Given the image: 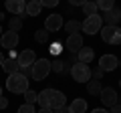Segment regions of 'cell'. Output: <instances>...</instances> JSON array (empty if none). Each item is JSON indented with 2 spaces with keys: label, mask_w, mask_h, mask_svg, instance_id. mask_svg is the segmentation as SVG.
Segmentation results:
<instances>
[{
  "label": "cell",
  "mask_w": 121,
  "mask_h": 113,
  "mask_svg": "<svg viewBox=\"0 0 121 113\" xmlns=\"http://www.w3.org/2000/svg\"><path fill=\"white\" fill-rule=\"evenodd\" d=\"M6 89L12 91V93H24L28 89V77H24L22 73L8 75V79H6Z\"/></svg>",
  "instance_id": "cell-1"
},
{
  "label": "cell",
  "mask_w": 121,
  "mask_h": 113,
  "mask_svg": "<svg viewBox=\"0 0 121 113\" xmlns=\"http://www.w3.org/2000/svg\"><path fill=\"white\" fill-rule=\"evenodd\" d=\"M71 77H73L77 83H89L91 81V67L77 61L73 67H71Z\"/></svg>",
  "instance_id": "cell-2"
},
{
  "label": "cell",
  "mask_w": 121,
  "mask_h": 113,
  "mask_svg": "<svg viewBox=\"0 0 121 113\" xmlns=\"http://www.w3.org/2000/svg\"><path fill=\"white\" fill-rule=\"evenodd\" d=\"M30 71H32V79L35 81H44V77L51 73V61H47V59H36L35 65L30 67Z\"/></svg>",
  "instance_id": "cell-3"
},
{
  "label": "cell",
  "mask_w": 121,
  "mask_h": 113,
  "mask_svg": "<svg viewBox=\"0 0 121 113\" xmlns=\"http://www.w3.org/2000/svg\"><path fill=\"white\" fill-rule=\"evenodd\" d=\"M101 28H103V16H99V14L87 16L83 20V32H87V35H97V32H101Z\"/></svg>",
  "instance_id": "cell-4"
},
{
  "label": "cell",
  "mask_w": 121,
  "mask_h": 113,
  "mask_svg": "<svg viewBox=\"0 0 121 113\" xmlns=\"http://www.w3.org/2000/svg\"><path fill=\"white\" fill-rule=\"evenodd\" d=\"M101 39L109 44H121V28L119 26H107L101 28Z\"/></svg>",
  "instance_id": "cell-5"
},
{
  "label": "cell",
  "mask_w": 121,
  "mask_h": 113,
  "mask_svg": "<svg viewBox=\"0 0 121 113\" xmlns=\"http://www.w3.org/2000/svg\"><path fill=\"white\" fill-rule=\"evenodd\" d=\"M4 6L8 12L16 14V16H24L26 14V0H4Z\"/></svg>",
  "instance_id": "cell-6"
},
{
  "label": "cell",
  "mask_w": 121,
  "mask_h": 113,
  "mask_svg": "<svg viewBox=\"0 0 121 113\" xmlns=\"http://www.w3.org/2000/svg\"><path fill=\"white\" fill-rule=\"evenodd\" d=\"M99 99H101V103L105 105V107H113V105H117V91L115 89H111V87H103V91L99 93Z\"/></svg>",
  "instance_id": "cell-7"
},
{
  "label": "cell",
  "mask_w": 121,
  "mask_h": 113,
  "mask_svg": "<svg viewBox=\"0 0 121 113\" xmlns=\"http://www.w3.org/2000/svg\"><path fill=\"white\" fill-rule=\"evenodd\" d=\"M99 67L105 71V73H107V71L111 73V71H115L117 67H119V59H117L115 55H103L99 59Z\"/></svg>",
  "instance_id": "cell-8"
},
{
  "label": "cell",
  "mask_w": 121,
  "mask_h": 113,
  "mask_svg": "<svg viewBox=\"0 0 121 113\" xmlns=\"http://www.w3.org/2000/svg\"><path fill=\"white\" fill-rule=\"evenodd\" d=\"M63 24H65V22H63V16H60V14H51V16H47V20H44V30L56 32V30H60Z\"/></svg>",
  "instance_id": "cell-9"
},
{
  "label": "cell",
  "mask_w": 121,
  "mask_h": 113,
  "mask_svg": "<svg viewBox=\"0 0 121 113\" xmlns=\"http://www.w3.org/2000/svg\"><path fill=\"white\" fill-rule=\"evenodd\" d=\"M0 44H2L4 48H8V51H12V48L18 44V32H12V30L2 32V36H0Z\"/></svg>",
  "instance_id": "cell-10"
},
{
  "label": "cell",
  "mask_w": 121,
  "mask_h": 113,
  "mask_svg": "<svg viewBox=\"0 0 121 113\" xmlns=\"http://www.w3.org/2000/svg\"><path fill=\"white\" fill-rule=\"evenodd\" d=\"M18 65L20 67H32L35 65V61H36V55H35V51L32 48H26V51H22L20 55H18Z\"/></svg>",
  "instance_id": "cell-11"
},
{
  "label": "cell",
  "mask_w": 121,
  "mask_h": 113,
  "mask_svg": "<svg viewBox=\"0 0 121 113\" xmlns=\"http://www.w3.org/2000/svg\"><path fill=\"white\" fill-rule=\"evenodd\" d=\"M119 20H121V10L119 8H111V10H107L103 14V22L107 26H117Z\"/></svg>",
  "instance_id": "cell-12"
},
{
  "label": "cell",
  "mask_w": 121,
  "mask_h": 113,
  "mask_svg": "<svg viewBox=\"0 0 121 113\" xmlns=\"http://www.w3.org/2000/svg\"><path fill=\"white\" fill-rule=\"evenodd\" d=\"M67 48H69L71 52H79L83 48V36L79 35H69V39H67Z\"/></svg>",
  "instance_id": "cell-13"
},
{
  "label": "cell",
  "mask_w": 121,
  "mask_h": 113,
  "mask_svg": "<svg viewBox=\"0 0 121 113\" xmlns=\"http://www.w3.org/2000/svg\"><path fill=\"white\" fill-rule=\"evenodd\" d=\"M93 56H95V51H93V47H83L81 51L77 52L79 63H85V65H89V63L93 61Z\"/></svg>",
  "instance_id": "cell-14"
},
{
  "label": "cell",
  "mask_w": 121,
  "mask_h": 113,
  "mask_svg": "<svg viewBox=\"0 0 121 113\" xmlns=\"http://www.w3.org/2000/svg\"><path fill=\"white\" fill-rule=\"evenodd\" d=\"M65 103H67V97L60 91H55V89H52V93H51V109L65 107Z\"/></svg>",
  "instance_id": "cell-15"
},
{
  "label": "cell",
  "mask_w": 121,
  "mask_h": 113,
  "mask_svg": "<svg viewBox=\"0 0 121 113\" xmlns=\"http://www.w3.org/2000/svg\"><path fill=\"white\" fill-rule=\"evenodd\" d=\"M40 10H43L40 0H28V2H26V14H28V16H39Z\"/></svg>",
  "instance_id": "cell-16"
},
{
  "label": "cell",
  "mask_w": 121,
  "mask_h": 113,
  "mask_svg": "<svg viewBox=\"0 0 121 113\" xmlns=\"http://www.w3.org/2000/svg\"><path fill=\"white\" fill-rule=\"evenodd\" d=\"M2 69H4L8 75H14V73H18V71H20V65H18L16 59H4V63H2Z\"/></svg>",
  "instance_id": "cell-17"
},
{
  "label": "cell",
  "mask_w": 121,
  "mask_h": 113,
  "mask_svg": "<svg viewBox=\"0 0 121 113\" xmlns=\"http://www.w3.org/2000/svg\"><path fill=\"white\" fill-rule=\"evenodd\" d=\"M69 111L71 113H85L87 111V101L85 99H75L73 103L69 105Z\"/></svg>",
  "instance_id": "cell-18"
},
{
  "label": "cell",
  "mask_w": 121,
  "mask_h": 113,
  "mask_svg": "<svg viewBox=\"0 0 121 113\" xmlns=\"http://www.w3.org/2000/svg\"><path fill=\"white\" fill-rule=\"evenodd\" d=\"M51 93H52V89H44V91H40L39 93V105H40V109L43 107H51Z\"/></svg>",
  "instance_id": "cell-19"
},
{
  "label": "cell",
  "mask_w": 121,
  "mask_h": 113,
  "mask_svg": "<svg viewBox=\"0 0 121 113\" xmlns=\"http://www.w3.org/2000/svg\"><path fill=\"white\" fill-rule=\"evenodd\" d=\"M63 26H65V30L69 32V35H77L79 30H83V22H79V20H69Z\"/></svg>",
  "instance_id": "cell-20"
},
{
  "label": "cell",
  "mask_w": 121,
  "mask_h": 113,
  "mask_svg": "<svg viewBox=\"0 0 121 113\" xmlns=\"http://www.w3.org/2000/svg\"><path fill=\"white\" fill-rule=\"evenodd\" d=\"M83 12H85V16H93V14H97V10H99V6H97V2H93V0H89V2H85V4L81 6Z\"/></svg>",
  "instance_id": "cell-21"
},
{
  "label": "cell",
  "mask_w": 121,
  "mask_h": 113,
  "mask_svg": "<svg viewBox=\"0 0 121 113\" xmlns=\"http://www.w3.org/2000/svg\"><path fill=\"white\" fill-rule=\"evenodd\" d=\"M35 39H36V43H40V44H48L51 43V32L48 30H36V35H35Z\"/></svg>",
  "instance_id": "cell-22"
},
{
  "label": "cell",
  "mask_w": 121,
  "mask_h": 113,
  "mask_svg": "<svg viewBox=\"0 0 121 113\" xmlns=\"http://www.w3.org/2000/svg\"><path fill=\"white\" fill-rule=\"evenodd\" d=\"M87 91H89L91 95H99V93L103 91L101 81H89V83H87Z\"/></svg>",
  "instance_id": "cell-23"
},
{
  "label": "cell",
  "mask_w": 121,
  "mask_h": 113,
  "mask_svg": "<svg viewBox=\"0 0 121 113\" xmlns=\"http://www.w3.org/2000/svg\"><path fill=\"white\" fill-rule=\"evenodd\" d=\"M22 24H24V22H22V16H12L10 22H8V26H10V30H12V32H18L22 28Z\"/></svg>",
  "instance_id": "cell-24"
},
{
  "label": "cell",
  "mask_w": 121,
  "mask_h": 113,
  "mask_svg": "<svg viewBox=\"0 0 121 113\" xmlns=\"http://www.w3.org/2000/svg\"><path fill=\"white\" fill-rule=\"evenodd\" d=\"M22 95H24L26 103H30V105H35V103H36V99H39V93H36V91H32V89H26V91L22 93Z\"/></svg>",
  "instance_id": "cell-25"
},
{
  "label": "cell",
  "mask_w": 121,
  "mask_h": 113,
  "mask_svg": "<svg viewBox=\"0 0 121 113\" xmlns=\"http://www.w3.org/2000/svg\"><path fill=\"white\" fill-rule=\"evenodd\" d=\"M97 6H99L103 12H107V10L115 8V0H97Z\"/></svg>",
  "instance_id": "cell-26"
},
{
  "label": "cell",
  "mask_w": 121,
  "mask_h": 113,
  "mask_svg": "<svg viewBox=\"0 0 121 113\" xmlns=\"http://www.w3.org/2000/svg\"><path fill=\"white\" fill-rule=\"evenodd\" d=\"M51 71H52V73H63V71H65V63L60 61V59L52 61L51 63Z\"/></svg>",
  "instance_id": "cell-27"
},
{
  "label": "cell",
  "mask_w": 121,
  "mask_h": 113,
  "mask_svg": "<svg viewBox=\"0 0 121 113\" xmlns=\"http://www.w3.org/2000/svg\"><path fill=\"white\" fill-rule=\"evenodd\" d=\"M18 113H36L35 111V105H30V103H24L18 107Z\"/></svg>",
  "instance_id": "cell-28"
},
{
  "label": "cell",
  "mask_w": 121,
  "mask_h": 113,
  "mask_svg": "<svg viewBox=\"0 0 121 113\" xmlns=\"http://www.w3.org/2000/svg\"><path fill=\"white\" fill-rule=\"evenodd\" d=\"M103 73H105V71L101 69V67H97L95 71H91V79H93V81H101V77H103Z\"/></svg>",
  "instance_id": "cell-29"
},
{
  "label": "cell",
  "mask_w": 121,
  "mask_h": 113,
  "mask_svg": "<svg viewBox=\"0 0 121 113\" xmlns=\"http://www.w3.org/2000/svg\"><path fill=\"white\" fill-rule=\"evenodd\" d=\"M40 4L43 6H48V8H55L59 4V0H40Z\"/></svg>",
  "instance_id": "cell-30"
},
{
  "label": "cell",
  "mask_w": 121,
  "mask_h": 113,
  "mask_svg": "<svg viewBox=\"0 0 121 113\" xmlns=\"http://www.w3.org/2000/svg\"><path fill=\"white\" fill-rule=\"evenodd\" d=\"M60 52V44L59 43H51V55H59Z\"/></svg>",
  "instance_id": "cell-31"
},
{
  "label": "cell",
  "mask_w": 121,
  "mask_h": 113,
  "mask_svg": "<svg viewBox=\"0 0 121 113\" xmlns=\"http://www.w3.org/2000/svg\"><path fill=\"white\" fill-rule=\"evenodd\" d=\"M18 73H22L24 77H32V71H30L28 67H20V71H18Z\"/></svg>",
  "instance_id": "cell-32"
},
{
  "label": "cell",
  "mask_w": 121,
  "mask_h": 113,
  "mask_svg": "<svg viewBox=\"0 0 121 113\" xmlns=\"http://www.w3.org/2000/svg\"><path fill=\"white\" fill-rule=\"evenodd\" d=\"M6 107H8V99L0 95V109H6Z\"/></svg>",
  "instance_id": "cell-33"
},
{
  "label": "cell",
  "mask_w": 121,
  "mask_h": 113,
  "mask_svg": "<svg viewBox=\"0 0 121 113\" xmlns=\"http://www.w3.org/2000/svg\"><path fill=\"white\" fill-rule=\"evenodd\" d=\"M69 2H71L73 6H83L85 2H89V0H69Z\"/></svg>",
  "instance_id": "cell-34"
},
{
  "label": "cell",
  "mask_w": 121,
  "mask_h": 113,
  "mask_svg": "<svg viewBox=\"0 0 121 113\" xmlns=\"http://www.w3.org/2000/svg\"><path fill=\"white\" fill-rule=\"evenodd\" d=\"M109 113H121V105H113V107H109Z\"/></svg>",
  "instance_id": "cell-35"
},
{
  "label": "cell",
  "mask_w": 121,
  "mask_h": 113,
  "mask_svg": "<svg viewBox=\"0 0 121 113\" xmlns=\"http://www.w3.org/2000/svg\"><path fill=\"white\" fill-rule=\"evenodd\" d=\"M55 113H71L69 111V107H59V109H52Z\"/></svg>",
  "instance_id": "cell-36"
},
{
  "label": "cell",
  "mask_w": 121,
  "mask_h": 113,
  "mask_svg": "<svg viewBox=\"0 0 121 113\" xmlns=\"http://www.w3.org/2000/svg\"><path fill=\"white\" fill-rule=\"evenodd\" d=\"M36 113H55V111H52L51 107H43V109H40V111H36Z\"/></svg>",
  "instance_id": "cell-37"
},
{
  "label": "cell",
  "mask_w": 121,
  "mask_h": 113,
  "mask_svg": "<svg viewBox=\"0 0 121 113\" xmlns=\"http://www.w3.org/2000/svg\"><path fill=\"white\" fill-rule=\"evenodd\" d=\"M93 113H109L107 109H93Z\"/></svg>",
  "instance_id": "cell-38"
},
{
  "label": "cell",
  "mask_w": 121,
  "mask_h": 113,
  "mask_svg": "<svg viewBox=\"0 0 121 113\" xmlns=\"http://www.w3.org/2000/svg\"><path fill=\"white\" fill-rule=\"evenodd\" d=\"M2 63H4V56H2V52H0V67H2Z\"/></svg>",
  "instance_id": "cell-39"
},
{
  "label": "cell",
  "mask_w": 121,
  "mask_h": 113,
  "mask_svg": "<svg viewBox=\"0 0 121 113\" xmlns=\"http://www.w3.org/2000/svg\"><path fill=\"white\" fill-rule=\"evenodd\" d=\"M2 20H4V14H2V12H0V22H2Z\"/></svg>",
  "instance_id": "cell-40"
},
{
  "label": "cell",
  "mask_w": 121,
  "mask_h": 113,
  "mask_svg": "<svg viewBox=\"0 0 121 113\" xmlns=\"http://www.w3.org/2000/svg\"><path fill=\"white\" fill-rule=\"evenodd\" d=\"M0 35H2V26H0Z\"/></svg>",
  "instance_id": "cell-41"
},
{
  "label": "cell",
  "mask_w": 121,
  "mask_h": 113,
  "mask_svg": "<svg viewBox=\"0 0 121 113\" xmlns=\"http://www.w3.org/2000/svg\"><path fill=\"white\" fill-rule=\"evenodd\" d=\"M0 95H2V87H0Z\"/></svg>",
  "instance_id": "cell-42"
},
{
  "label": "cell",
  "mask_w": 121,
  "mask_h": 113,
  "mask_svg": "<svg viewBox=\"0 0 121 113\" xmlns=\"http://www.w3.org/2000/svg\"><path fill=\"white\" fill-rule=\"evenodd\" d=\"M119 85H121V79H119Z\"/></svg>",
  "instance_id": "cell-43"
},
{
  "label": "cell",
  "mask_w": 121,
  "mask_h": 113,
  "mask_svg": "<svg viewBox=\"0 0 121 113\" xmlns=\"http://www.w3.org/2000/svg\"><path fill=\"white\" fill-rule=\"evenodd\" d=\"M119 67H121V63H119Z\"/></svg>",
  "instance_id": "cell-44"
},
{
  "label": "cell",
  "mask_w": 121,
  "mask_h": 113,
  "mask_svg": "<svg viewBox=\"0 0 121 113\" xmlns=\"http://www.w3.org/2000/svg\"><path fill=\"white\" fill-rule=\"evenodd\" d=\"M26 2H28V0H26Z\"/></svg>",
  "instance_id": "cell-45"
}]
</instances>
